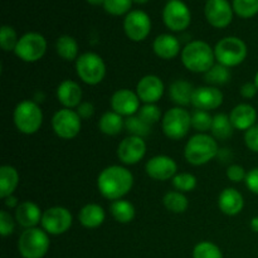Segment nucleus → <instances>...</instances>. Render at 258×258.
I'll list each match as a JSON object with an SVG mask.
<instances>
[{
  "label": "nucleus",
  "mask_w": 258,
  "mask_h": 258,
  "mask_svg": "<svg viewBox=\"0 0 258 258\" xmlns=\"http://www.w3.org/2000/svg\"><path fill=\"white\" fill-rule=\"evenodd\" d=\"M254 85H256V87H257V90H258V72L256 73V76H254Z\"/></svg>",
  "instance_id": "obj_52"
},
{
  "label": "nucleus",
  "mask_w": 258,
  "mask_h": 258,
  "mask_svg": "<svg viewBox=\"0 0 258 258\" xmlns=\"http://www.w3.org/2000/svg\"><path fill=\"white\" fill-rule=\"evenodd\" d=\"M13 118H14L15 127L19 133L33 135L42 127L43 112L37 102L24 100L17 105Z\"/></svg>",
  "instance_id": "obj_4"
},
{
  "label": "nucleus",
  "mask_w": 258,
  "mask_h": 258,
  "mask_svg": "<svg viewBox=\"0 0 258 258\" xmlns=\"http://www.w3.org/2000/svg\"><path fill=\"white\" fill-rule=\"evenodd\" d=\"M140 98L138 93L128 88L117 90L111 97V108L122 117H130L136 115L140 110Z\"/></svg>",
  "instance_id": "obj_16"
},
{
  "label": "nucleus",
  "mask_w": 258,
  "mask_h": 258,
  "mask_svg": "<svg viewBox=\"0 0 258 258\" xmlns=\"http://www.w3.org/2000/svg\"><path fill=\"white\" fill-rule=\"evenodd\" d=\"M212 123H213V116L209 113V111L196 110L191 113V127L198 134H206L207 131H211Z\"/></svg>",
  "instance_id": "obj_35"
},
{
  "label": "nucleus",
  "mask_w": 258,
  "mask_h": 258,
  "mask_svg": "<svg viewBox=\"0 0 258 258\" xmlns=\"http://www.w3.org/2000/svg\"><path fill=\"white\" fill-rule=\"evenodd\" d=\"M216 60L226 67L239 66L247 57V45L241 38L226 37L219 40L214 47Z\"/></svg>",
  "instance_id": "obj_7"
},
{
  "label": "nucleus",
  "mask_w": 258,
  "mask_h": 258,
  "mask_svg": "<svg viewBox=\"0 0 258 258\" xmlns=\"http://www.w3.org/2000/svg\"><path fill=\"white\" fill-rule=\"evenodd\" d=\"M106 214L101 206L96 203L86 204L78 213V221L85 228H98L105 222Z\"/></svg>",
  "instance_id": "obj_26"
},
{
  "label": "nucleus",
  "mask_w": 258,
  "mask_h": 258,
  "mask_svg": "<svg viewBox=\"0 0 258 258\" xmlns=\"http://www.w3.org/2000/svg\"><path fill=\"white\" fill-rule=\"evenodd\" d=\"M76 72L83 83L96 86L102 82L106 76L105 60L97 53H82L76 60Z\"/></svg>",
  "instance_id": "obj_6"
},
{
  "label": "nucleus",
  "mask_w": 258,
  "mask_h": 258,
  "mask_svg": "<svg viewBox=\"0 0 258 258\" xmlns=\"http://www.w3.org/2000/svg\"><path fill=\"white\" fill-rule=\"evenodd\" d=\"M164 83L155 75L144 76L136 86V93L143 103H156L164 95Z\"/></svg>",
  "instance_id": "obj_18"
},
{
  "label": "nucleus",
  "mask_w": 258,
  "mask_h": 258,
  "mask_svg": "<svg viewBox=\"0 0 258 258\" xmlns=\"http://www.w3.org/2000/svg\"><path fill=\"white\" fill-rule=\"evenodd\" d=\"M163 203L164 207H165L169 212L175 214L184 213L189 207V202L188 198L185 197V194L178 190L168 191V193L164 196Z\"/></svg>",
  "instance_id": "obj_32"
},
{
  "label": "nucleus",
  "mask_w": 258,
  "mask_h": 258,
  "mask_svg": "<svg viewBox=\"0 0 258 258\" xmlns=\"http://www.w3.org/2000/svg\"><path fill=\"white\" fill-rule=\"evenodd\" d=\"M139 117L143 121H145L148 125L153 126L156 122H159L161 118V111L160 108L156 106V103H144V106H141L139 112L136 113Z\"/></svg>",
  "instance_id": "obj_39"
},
{
  "label": "nucleus",
  "mask_w": 258,
  "mask_h": 258,
  "mask_svg": "<svg viewBox=\"0 0 258 258\" xmlns=\"http://www.w3.org/2000/svg\"><path fill=\"white\" fill-rule=\"evenodd\" d=\"M233 125L231 118L226 113H218L213 116V123H212L211 133L212 136L217 140H227L233 135Z\"/></svg>",
  "instance_id": "obj_31"
},
{
  "label": "nucleus",
  "mask_w": 258,
  "mask_h": 258,
  "mask_svg": "<svg viewBox=\"0 0 258 258\" xmlns=\"http://www.w3.org/2000/svg\"><path fill=\"white\" fill-rule=\"evenodd\" d=\"M146 154V143L143 138L127 136L123 139L117 148V158L126 165H135L140 163Z\"/></svg>",
  "instance_id": "obj_15"
},
{
  "label": "nucleus",
  "mask_w": 258,
  "mask_h": 258,
  "mask_svg": "<svg viewBox=\"0 0 258 258\" xmlns=\"http://www.w3.org/2000/svg\"><path fill=\"white\" fill-rule=\"evenodd\" d=\"M5 201V206L8 207V208H15L17 209L18 208V206H19V202H18V199L15 198L14 196H9V197H7V198L4 199Z\"/></svg>",
  "instance_id": "obj_48"
},
{
  "label": "nucleus",
  "mask_w": 258,
  "mask_h": 258,
  "mask_svg": "<svg viewBox=\"0 0 258 258\" xmlns=\"http://www.w3.org/2000/svg\"><path fill=\"white\" fill-rule=\"evenodd\" d=\"M134 175L127 168L111 165L103 169L97 178V188L101 196L108 201L122 199L133 189Z\"/></svg>",
  "instance_id": "obj_1"
},
{
  "label": "nucleus",
  "mask_w": 258,
  "mask_h": 258,
  "mask_svg": "<svg viewBox=\"0 0 258 258\" xmlns=\"http://www.w3.org/2000/svg\"><path fill=\"white\" fill-rule=\"evenodd\" d=\"M133 3V0H106L103 3V8L108 14L118 17V15L128 14Z\"/></svg>",
  "instance_id": "obj_41"
},
{
  "label": "nucleus",
  "mask_w": 258,
  "mask_h": 258,
  "mask_svg": "<svg viewBox=\"0 0 258 258\" xmlns=\"http://www.w3.org/2000/svg\"><path fill=\"white\" fill-rule=\"evenodd\" d=\"M184 67L194 73H206L216 64L214 48L204 40H193L181 50Z\"/></svg>",
  "instance_id": "obj_2"
},
{
  "label": "nucleus",
  "mask_w": 258,
  "mask_h": 258,
  "mask_svg": "<svg viewBox=\"0 0 258 258\" xmlns=\"http://www.w3.org/2000/svg\"><path fill=\"white\" fill-rule=\"evenodd\" d=\"M146 174L154 180L165 181L173 179L178 171L175 160L168 155H156L151 158L145 165Z\"/></svg>",
  "instance_id": "obj_17"
},
{
  "label": "nucleus",
  "mask_w": 258,
  "mask_h": 258,
  "mask_svg": "<svg viewBox=\"0 0 258 258\" xmlns=\"http://www.w3.org/2000/svg\"><path fill=\"white\" fill-rule=\"evenodd\" d=\"M17 32L10 25H3L0 29V45L4 52H14L18 44Z\"/></svg>",
  "instance_id": "obj_40"
},
{
  "label": "nucleus",
  "mask_w": 258,
  "mask_h": 258,
  "mask_svg": "<svg viewBox=\"0 0 258 258\" xmlns=\"http://www.w3.org/2000/svg\"><path fill=\"white\" fill-rule=\"evenodd\" d=\"M239 92H241L242 97L253 98L254 96L257 95L258 90H257L256 85H254V82H246L244 85L241 86V90H239Z\"/></svg>",
  "instance_id": "obj_47"
},
{
  "label": "nucleus",
  "mask_w": 258,
  "mask_h": 258,
  "mask_svg": "<svg viewBox=\"0 0 258 258\" xmlns=\"http://www.w3.org/2000/svg\"><path fill=\"white\" fill-rule=\"evenodd\" d=\"M218 207L222 213L227 216H237L243 211L244 199L238 190L233 188H227L219 194Z\"/></svg>",
  "instance_id": "obj_23"
},
{
  "label": "nucleus",
  "mask_w": 258,
  "mask_h": 258,
  "mask_svg": "<svg viewBox=\"0 0 258 258\" xmlns=\"http://www.w3.org/2000/svg\"><path fill=\"white\" fill-rule=\"evenodd\" d=\"M161 126L166 138L171 140H181L190 130L191 115L183 107H173L164 113Z\"/></svg>",
  "instance_id": "obj_8"
},
{
  "label": "nucleus",
  "mask_w": 258,
  "mask_h": 258,
  "mask_svg": "<svg viewBox=\"0 0 258 258\" xmlns=\"http://www.w3.org/2000/svg\"><path fill=\"white\" fill-rule=\"evenodd\" d=\"M222 103H223V93L218 87L206 86V87L196 88V91H194L191 105L197 110H216Z\"/></svg>",
  "instance_id": "obj_19"
},
{
  "label": "nucleus",
  "mask_w": 258,
  "mask_h": 258,
  "mask_svg": "<svg viewBox=\"0 0 258 258\" xmlns=\"http://www.w3.org/2000/svg\"><path fill=\"white\" fill-rule=\"evenodd\" d=\"M134 3H136V4H145V3H148L149 0H133Z\"/></svg>",
  "instance_id": "obj_51"
},
{
  "label": "nucleus",
  "mask_w": 258,
  "mask_h": 258,
  "mask_svg": "<svg viewBox=\"0 0 258 258\" xmlns=\"http://www.w3.org/2000/svg\"><path fill=\"white\" fill-rule=\"evenodd\" d=\"M42 216L39 207L30 201L22 202L15 209V219L25 229L35 228L42 222Z\"/></svg>",
  "instance_id": "obj_22"
},
{
  "label": "nucleus",
  "mask_w": 258,
  "mask_h": 258,
  "mask_svg": "<svg viewBox=\"0 0 258 258\" xmlns=\"http://www.w3.org/2000/svg\"><path fill=\"white\" fill-rule=\"evenodd\" d=\"M233 7L228 0H207L204 13L209 24L214 28L228 27L233 20Z\"/></svg>",
  "instance_id": "obj_14"
},
{
  "label": "nucleus",
  "mask_w": 258,
  "mask_h": 258,
  "mask_svg": "<svg viewBox=\"0 0 258 258\" xmlns=\"http://www.w3.org/2000/svg\"><path fill=\"white\" fill-rule=\"evenodd\" d=\"M55 50H57V54L67 62L77 60V58L80 57L77 40L71 35H62L58 38L55 43Z\"/></svg>",
  "instance_id": "obj_29"
},
{
  "label": "nucleus",
  "mask_w": 258,
  "mask_h": 258,
  "mask_svg": "<svg viewBox=\"0 0 258 258\" xmlns=\"http://www.w3.org/2000/svg\"><path fill=\"white\" fill-rule=\"evenodd\" d=\"M244 143L249 150L258 153V123L244 133Z\"/></svg>",
  "instance_id": "obj_43"
},
{
  "label": "nucleus",
  "mask_w": 258,
  "mask_h": 258,
  "mask_svg": "<svg viewBox=\"0 0 258 258\" xmlns=\"http://www.w3.org/2000/svg\"><path fill=\"white\" fill-rule=\"evenodd\" d=\"M251 228L253 229L254 232H258V217H254V218H252Z\"/></svg>",
  "instance_id": "obj_49"
},
{
  "label": "nucleus",
  "mask_w": 258,
  "mask_h": 258,
  "mask_svg": "<svg viewBox=\"0 0 258 258\" xmlns=\"http://www.w3.org/2000/svg\"><path fill=\"white\" fill-rule=\"evenodd\" d=\"M76 111H77L78 116H80L82 120H87V118L92 117V116L95 115V106L91 102H82L77 108H76Z\"/></svg>",
  "instance_id": "obj_46"
},
{
  "label": "nucleus",
  "mask_w": 258,
  "mask_h": 258,
  "mask_svg": "<svg viewBox=\"0 0 258 258\" xmlns=\"http://www.w3.org/2000/svg\"><path fill=\"white\" fill-rule=\"evenodd\" d=\"M47 52V40L42 34L35 32L25 33L19 38L15 47V55L23 62L34 63L42 59Z\"/></svg>",
  "instance_id": "obj_9"
},
{
  "label": "nucleus",
  "mask_w": 258,
  "mask_h": 258,
  "mask_svg": "<svg viewBox=\"0 0 258 258\" xmlns=\"http://www.w3.org/2000/svg\"><path fill=\"white\" fill-rule=\"evenodd\" d=\"M204 78H206V82L209 86H222L228 83L229 78H231V72H229V68L226 66H222L219 63H216L208 72L204 73Z\"/></svg>",
  "instance_id": "obj_33"
},
{
  "label": "nucleus",
  "mask_w": 258,
  "mask_h": 258,
  "mask_svg": "<svg viewBox=\"0 0 258 258\" xmlns=\"http://www.w3.org/2000/svg\"><path fill=\"white\" fill-rule=\"evenodd\" d=\"M244 181H246V185L249 189V191L258 196V168L249 170Z\"/></svg>",
  "instance_id": "obj_45"
},
{
  "label": "nucleus",
  "mask_w": 258,
  "mask_h": 258,
  "mask_svg": "<svg viewBox=\"0 0 258 258\" xmlns=\"http://www.w3.org/2000/svg\"><path fill=\"white\" fill-rule=\"evenodd\" d=\"M164 24L173 32H183L191 22V14L181 0H170L163 10Z\"/></svg>",
  "instance_id": "obj_12"
},
{
  "label": "nucleus",
  "mask_w": 258,
  "mask_h": 258,
  "mask_svg": "<svg viewBox=\"0 0 258 258\" xmlns=\"http://www.w3.org/2000/svg\"><path fill=\"white\" fill-rule=\"evenodd\" d=\"M232 7L238 17L248 19L258 13V0H233Z\"/></svg>",
  "instance_id": "obj_37"
},
{
  "label": "nucleus",
  "mask_w": 258,
  "mask_h": 258,
  "mask_svg": "<svg viewBox=\"0 0 258 258\" xmlns=\"http://www.w3.org/2000/svg\"><path fill=\"white\" fill-rule=\"evenodd\" d=\"M52 127L58 138L63 140H72L81 133L82 118L78 116L76 110L62 108L53 115Z\"/></svg>",
  "instance_id": "obj_10"
},
{
  "label": "nucleus",
  "mask_w": 258,
  "mask_h": 258,
  "mask_svg": "<svg viewBox=\"0 0 258 258\" xmlns=\"http://www.w3.org/2000/svg\"><path fill=\"white\" fill-rule=\"evenodd\" d=\"M19 185V173L12 165H3L0 168V197L5 199L13 196Z\"/></svg>",
  "instance_id": "obj_27"
},
{
  "label": "nucleus",
  "mask_w": 258,
  "mask_h": 258,
  "mask_svg": "<svg viewBox=\"0 0 258 258\" xmlns=\"http://www.w3.org/2000/svg\"><path fill=\"white\" fill-rule=\"evenodd\" d=\"M125 127V120L115 111H107L101 116L98 121V128L102 134L108 136H116Z\"/></svg>",
  "instance_id": "obj_28"
},
{
  "label": "nucleus",
  "mask_w": 258,
  "mask_h": 258,
  "mask_svg": "<svg viewBox=\"0 0 258 258\" xmlns=\"http://www.w3.org/2000/svg\"><path fill=\"white\" fill-rule=\"evenodd\" d=\"M154 53L161 59H173L180 53V43L171 34H160L153 43Z\"/></svg>",
  "instance_id": "obj_24"
},
{
  "label": "nucleus",
  "mask_w": 258,
  "mask_h": 258,
  "mask_svg": "<svg viewBox=\"0 0 258 258\" xmlns=\"http://www.w3.org/2000/svg\"><path fill=\"white\" fill-rule=\"evenodd\" d=\"M15 221L7 211L0 212V233L3 237H8L14 232Z\"/></svg>",
  "instance_id": "obj_42"
},
{
  "label": "nucleus",
  "mask_w": 258,
  "mask_h": 258,
  "mask_svg": "<svg viewBox=\"0 0 258 258\" xmlns=\"http://www.w3.org/2000/svg\"><path fill=\"white\" fill-rule=\"evenodd\" d=\"M110 211L115 221L118 223H130L135 218V207L130 202L123 201V199L113 201L110 204Z\"/></svg>",
  "instance_id": "obj_30"
},
{
  "label": "nucleus",
  "mask_w": 258,
  "mask_h": 258,
  "mask_svg": "<svg viewBox=\"0 0 258 258\" xmlns=\"http://www.w3.org/2000/svg\"><path fill=\"white\" fill-rule=\"evenodd\" d=\"M82 88L72 80H64L57 87V98L63 108H77L82 103Z\"/></svg>",
  "instance_id": "obj_20"
},
{
  "label": "nucleus",
  "mask_w": 258,
  "mask_h": 258,
  "mask_svg": "<svg viewBox=\"0 0 258 258\" xmlns=\"http://www.w3.org/2000/svg\"><path fill=\"white\" fill-rule=\"evenodd\" d=\"M246 170H244L243 166L238 165V164H233L227 169V178L233 183H241V181L246 180Z\"/></svg>",
  "instance_id": "obj_44"
},
{
  "label": "nucleus",
  "mask_w": 258,
  "mask_h": 258,
  "mask_svg": "<svg viewBox=\"0 0 258 258\" xmlns=\"http://www.w3.org/2000/svg\"><path fill=\"white\" fill-rule=\"evenodd\" d=\"M174 188L181 193H189L193 191L197 186L196 175L190 173H179L171 179Z\"/></svg>",
  "instance_id": "obj_38"
},
{
  "label": "nucleus",
  "mask_w": 258,
  "mask_h": 258,
  "mask_svg": "<svg viewBox=\"0 0 258 258\" xmlns=\"http://www.w3.org/2000/svg\"><path fill=\"white\" fill-rule=\"evenodd\" d=\"M48 233L40 228H28L18 239V251L23 258H43L49 249Z\"/></svg>",
  "instance_id": "obj_5"
},
{
  "label": "nucleus",
  "mask_w": 258,
  "mask_h": 258,
  "mask_svg": "<svg viewBox=\"0 0 258 258\" xmlns=\"http://www.w3.org/2000/svg\"><path fill=\"white\" fill-rule=\"evenodd\" d=\"M193 258H223V253L217 244L203 241L194 247Z\"/></svg>",
  "instance_id": "obj_36"
},
{
  "label": "nucleus",
  "mask_w": 258,
  "mask_h": 258,
  "mask_svg": "<svg viewBox=\"0 0 258 258\" xmlns=\"http://www.w3.org/2000/svg\"><path fill=\"white\" fill-rule=\"evenodd\" d=\"M87 2L92 5H103V3H105L106 0H87Z\"/></svg>",
  "instance_id": "obj_50"
},
{
  "label": "nucleus",
  "mask_w": 258,
  "mask_h": 258,
  "mask_svg": "<svg viewBox=\"0 0 258 258\" xmlns=\"http://www.w3.org/2000/svg\"><path fill=\"white\" fill-rule=\"evenodd\" d=\"M229 118L236 130L244 131L256 125L257 111L249 103H239L229 113Z\"/></svg>",
  "instance_id": "obj_21"
},
{
  "label": "nucleus",
  "mask_w": 258,
  "mask_h": 258,
  "mask_svg": "<svg viewBox=\"0 0 258 258\" xmlns=\"http://www.w3.org/2000/svg\"><path fill=\"white\" fill-rule=\"evenodd\" d=\"M123 30L133 42H143L151 30V20L143 10H133L123 20Z\"/></svg>",
  "instance_id": "obj_13"
},
{
  "label": "nucleus",
  "mask_w": 258,
  "mask_h": 258,
  "mask_svg": "<svg viewBox=\"0 0 258 258\" xmlns=\"http://www.w3.org/2000/svg\"><path fill=\"white\" fill-rule=\"evenodd\" d=\"M73 223L71 212L64 207H52L43 212L42 228L52 236H59L70 231Z\"/></svg>",
  "instance_id": "obj_11"
},
{
  "label": "nucleus",
  "mask_w": 258,
  "mask_h": 258,
  "mask_svg": "<svg viewBox=\"0 0 258 258\" xmlns=\"http://www.w3.org/2000/svg\"><path fill=\"white\" fill-rule=\"evenodd\" d=\"M219 153L218 143L208 134H196L186 143L184 156L194 166H201L213 160Z\"/></svg>",
  "instance_id": "obj_3"
},
{
  "label": "nucleus",
  "mask_w": 258,
  "mask_h": 258,
  "mask_svg": "<svg viewBox=\"0 0 258 258\" xmlns=\"http://www.w3.org/2000/svg\"><path fill=\"white\" fill-rule=\"evenodd\" d=\"M196 88L185 80H176L169 86V97L179 107L191 105Z\"/></svg>",
  "instance_id": "obj_25"
},
{
  "label": "nucleus",
  "mask_w": 258,
  "mask_h": 258,
  "mask_svg": "<svg viewBox=\"0 0 258 258\" xmlns=\"http://www.w3.org/2000/svg\"><path fill=\"white\" fill-rule=\"evenodd\" d=\"M125 128L131 136H138V138H146L150 135L151 126L148 125L145 121L141 120L138 115L126 117Z\"/></svg>",
  "instance_id": "obj_34"
}]
</instances>
